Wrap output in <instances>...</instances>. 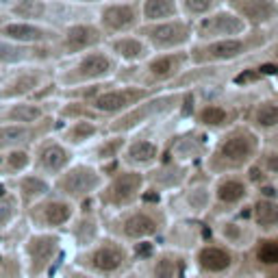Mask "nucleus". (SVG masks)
Masks as SVG:
<instances>
[{
	"label": "nucleus",
	"mask_w": 278,
	"mask_h": 278,
	"mask_svg": "<svg viewBox=\"0 0 278 278\" xmlns=\"http://www.w3.org/2000/svg\"><path fill=\"white\" fill-rule=\"evenodd\" d=\"M52 278H100V276H96L94 272L85 270V267H80V265H76V263H72L68 259L61 267H59V272Z\"/></svg>",
	"instance_id": "09e8293b"
},
{
	"label": "nucleus",
	"mask_w": 278,
	"mask_h": 278,
	"mask_svg": "<svg viewBox=\"0 0 278 278\" xmlns=\"http://www.w3.org/2000/svg\"><path fill=\"white\" fill-rule=\"evenodd\" d=\"M137 250V278H196L191 254L161 244L139 246Z\"/></svg>",
	"instance_id": "f8f14e48"
},
{
	"label": "nucleus",
	"mask_w": 278,
	"mask_h": 278,
	"mask_svg": "<svg viewBox=\"0 0 278 278\" xmlns=\"http://www.w3.org/2000/svg\"><path fill=\"white\" fill-rule=\"evenodd\" d=\"M9 189L18 196V200L22 202L24 211L28 206H33L35 202H39L42 198H46L48 194H52V180L46 176L37 174L35 170H28L24 174H20L18 178L9 180Z\"/></svg>",
	"instance_id": "ea45409f"
},
{
	"label": "nucleus",
	"mask_w": 278,
	"mask_h": 278,
	"mask_svg": "<svg viewBox=\"0 0 278 278\" xmlns=\"http://www.w3.org/2000/svg\"><path fill=\"white\" fill-rule=\"evenodd\" d=\"M104 42H107V37L96 22H74L57 33V39L50 48H52L54 59H70L102 46Z\"/></svg>",
	"instance_id": "5701e85b"
},
{
	"label": "nucleus",
	"mask_w": 278,
	"mask_h": 278,
	"mask_svg": "<svg viewBox=\"0 0 278 278\" xmlns=\"http://www.w3.org/2000/svg\"><path fill=\"white\" fill-rule=\"evenodd\" d=\"M246 104L248 102H241L226 94H202L196 89V98L187 111L185 122L209 135H217L244 122Z\"/></svg>",
	"instance_id": "1a4fd4ad"
},
{
	"label": "nucleus",
	"mask_w": 278,
	"mask_h": 278,
	"mask_svg": "<svg viewBox=\"0 0 278 278\" xmlns=\"http://www.w3.org/2000/svg\"><path fill=\"white\" fill-rule=\"evenodd\" d=\"M256 194V185L248 172H232V174L211 176V215H237L244 213L246 206Z\"/></svg>",
	"instance_id": "2eb2a0df"
},
{
	"label": "nucleus",
	"mask_w": 278,
	"mask_h": 278,
	"mask_svg": "<svg viewBox=\"0 0 278 278\" xmlns=\"http://www.w3.org/2000/svg\"><path fill=\"white\" fill-rule=\"evenodd\" d=\"M76 202H72L65 196L57 194H48L46 198H42L39 202H35L33 206H28L24 211L31 230H46V232H63L68 230V226L72 224V220L78 213Z\"/></svg>",
	"instance_id": "f3484780"
},
{
	"label": "nucleus",
	"mask_w": 278,
	"mask_h": 278,
	"mask_svg": "<svg viewBox=\"0 0 278 278\" xmlns=\"http://www.w3.org/2000/svg\"><path fill=\"white\" fill-rule=\"evenodd\" d=\"M48 278H52V276H48Z\"/></svg>",
	"instance_id": "864d4df0"
},
{
	"label": "nucleus",
	"mask_w": 278,
	"mask_h": 278,
	"mask_svg": "<svg viewBox=\"0 0 278 278\" xmlns=\"http://www.w3.org/2000/svg\"><path fill=\"white\" fill-rule=\"evenodd\" d=\"M28 170H33V148L0 150V180L9 183Z\"/></svg>",
	"instance_id": "79ce46f5"
},
{
	"label": "nucleus",
	"mask_w": 278,
	"mask_h": 278,
	"mask_svg": "<svg viewBox=\"0 0 278 278\" xmlns=\"http://www.w3.org/2000/svg\"><path fill=\"white\" fill-rule=\"evenodd\" d=\"M70 261L85 270L94 272L100 278H126L135 274L137 267V250L120 241L118 237L104 232L96 244L72 252Z\"/></svg>",
	"instance_id": "423d86ee"
},
{
	"label": "nucleus",
	"mask_w": 278,
	"mask_h": 278,
	"mask_svg": "<svg viewBox=\"0 0 278 278\" xmlns=\"http://www.w3.org/2000/svg\"><path fill=\"white\" fill-rule=\"evenodd\" d=\"M228 7L246 20L252 31H263L278 22V0H230Z\"/></svg>",
	"instance_id": "58836bf2"
},
{
	"label": "nucleus",
	"mask_w": 278,
	"mask_h": 278,
	"mask_svg": "<svg viewBox=\"0 0 278 278\" xmlns=\"http://www.w3.org/2000/svg\"><path fill=\"white\" fill-rule=\"evenodd\" d=\"M170 220L172 217L165 202L144 198L128 209L104 215V230L107 235L118 237L124 244L139 248L159 244Z\"/></svg>",
	"instance_id": "f03ea898"
},
{
	"label": "nucleus",
	"mask_w": 278,
	"mask_h": 278,
	"mask_svg": "<svg viewBox=\"0 0 278 278\" xmlns=\"http://www.w3.org/2000/svg\"><path fill=\"white\" fill-rule=\"evenodd\" d=\"M104 46H107L109 52L115 57V61L120 63V68H135V65H141L150 54H152L150 44L141 37L139 31L107 37Z\"/></svg>",
	"instance_id": "72a5a7b5"
},
{
	"label": "nucleus",
	"mask_w": 278,
	"mask_h": 278,
	"mask_svg": "<svg viewBox=\"0 0 278 278\" xmlns=\"http://www.w3.org/2000/svg\"><path fill=\"white\" fill-rule=\"evenodd\" d=\"M78 159V152L59 139L57 133L42 137L33 146V170L37 174L54 180L63 170H68Z\"/></svg>",
	"instance_id": "4be33fe9"
},
{
	"label": "nucleus",
	"mask_w": 278,
	"mask_h": 278,
	"mask_svg": "<svg viewBox=\"0 0 278 278\" xmlns=\"http://www.w3.org/2000/svg\"><path fill=\"white\" fill-rule=\"evenodd\" d=\"M152 128L154 126L128 135L124 152L120 156V165L130 168V170L148 172L163 159L165 156V137H168V135L163 137V135L154 133Z\"/></svg>",
	"instance_id": "412c9836"
},
{
	"label": "nucleus",
	"mask_w": 278,
	"mask_h": 278,
	"mask_svg": "<svg viewBox=\"0 0 278 278\" xmlns=\"http://www.w3.org/2000/svg\"><path fill=\"white\" fill-rule=\"evenodd\" d=\"M246 254L222 244L213 235H209L191 252V265L196 278H235L244 267Z\"/></svg>",
	"instance_id": "4468645a"
},
{
	"label": "nucleus",
	"mask_w": 278,
	"mask_h": 278,
	"mask_svg": "<svg viewBox=\"0 0 278 278\" xmlns=\"http://www.w3.org/2000/svg\"><path fill=\"white\" fill-rule=\"evenodd\" d=\"M198 170L200 168H196V165L183 163V161H176L165 154L152 170L146 172V183H148L146 198L163 202L168 196H172L174 191H178L180 187L189 183Z\"/></svg>",
	"instance_id": "aec40b11"
},
{
	"label": "nucleus",
	"mask_w": 278,
	"mask_h": 278,
	"mask_svg": "<svg viewBox=\"0 0 278 278\" xmlns=\"http://www.w3.org/2000/svg\"><path fill=\"white\" fill-rule=\"evenodd\" d=\"M263 146H265V137L246 122H239L213 135L211 148L202 161L200 170L209 176L248 172L254 165L256 156L261 154Z\"/></svg>",
	"instance_id": "f257e3e1"
},
{
	"label": "nucleus",
	"mask_w": 278,
	"mask_h": 278,
	"mask_svg": "<svg viewBox=\"0 0 278 278\" xmlns=\"http://www.w3.org/2000/svg\"><path fill=\"white\" fill-rule=\"evenodd\" d=\"M104 215L96 206V202H85L78 206V213L65 230V239L70 244V252H78L83 248L96 244L104 235ZM72 256V254H70Z\"/></svg>",
	"instance_id": "bb28decb"
},
{
	"label": "nucleus",
	"mask_w": 278,
	"mask_h": 278,
	"mask_svg": "<svg viewBox=\"0 0 278 278\" xmlns=\"http://www.w3.org/2000/svg\"><path fill=\"white\" fill-rule=\"evenodd\" d=\"M16 20H26V22H44L48 16V2L46 0H13L9 7Z\"/></svg>",
	"instance_id": "a18cd8bd"
},
{
	"label": "nucleus",
	"mask_w": 278,
	"mask_h": 278,
	"mask_svg": "<svg viewBox=\"0 0 278 278\" xmlns=\"http://www.w3.org/2000/svg\"><path fill=\"white\" fill-rule=\"evenodd\" d=\"M248 174L254 180L256 189H263V187H276L278 189V144L276 141H265L261 154L256 156L254 165L248 170Z\"/></svg>",
	"instance_id": "a19ab883"
},
{
	"label": "nucleus",
	"mask_w": 278,
	"mask_h": 278,
	"mask_svg": "<svg viewBox=\"0 0 278 278\" xmlns=\"http://www.w3.org/2000/svg\"><path fill=\"white\" fill-rule=\"evenodd\" d=\"M18 254L22 261L24 278H48L70 259V244L63 232L28 230L20 241Z\"/></svg>",
	"instance_id": "39448f33"
},
{
	"label": "nucleus",
	"mask_w": 278,
	"mask_h": 278,
	"mask_svg": "<svg viewBox=\"0 0 278 278\" xmlns=\"http://www.w3.org/2000/svg\"><path fill=\"white\" fill-rule=\"evenodd\" d=\"M252 31L246 24V20L230 7H220L217 11L209 16L200 18L194 22V37L196 42H213V39H224V37H237ZM194 42V44H196Z\"/></svg>",
	"instance_id": "cd10ccee"
},
{
	"label": "nucleus",
	"mask_w": 278,
	"mask_h": 278,
	"mask_svg": "<svg viewBox=\"0 0 278 278\" xmlns=\"http://www.w3.org/2000/svg\"><path fill=\"white\" fill-rule=\"evenodd\" d=\"M244 213L252 222L259 237L278 235V189L276 187L256 189L254 198L250 200Z\"/></svg>",
	"instance_id": "7c9ffc66"
},
{
	"label": "nucleus",
	"mask_w": 278,
	"mask_h": 278,
	"mask_svg": "<svg viewBox=\"0 0 278 278\" xmlns=\"http://www.w3.org/2000/svg\"><path fill=\"white\" fill-rule=\"evenodd\" d=\"M150 94H154V92L148 87H141V85L130 83V80L115 78L104 85V87L89 100V104H92L94 111L100 118L109 122V120L118 118V115H124L126 111H130L135 104L146 100Z\"/></svg>",
	"instance_id": "a211bd4d"
},
{
	"label": "nucleus",
	"mask_w": 278,
	"mask_h": 278,
	"mask_svg": "<svg viewBox=\"0 0 278 278\" xmlns=\"http://www.w3.org/2000/svg\"><path fill=\"white\" fill-rule=\"evenodd\" d=\"M54 65L35 61L7 68L0 80V102L26 98H54Z\"/></svg>",
	"instance_id": "6e6552de"
},
{
	"label": "nucleus",
	"mask_w": 278,
	"mask_h": 278,
	"mask_svg": "<svg viewBox=\"0 0 278 278\" xmlns=\"http://www.w3.org/2000/svg\"><path fill=\"white\" fill-rule=\"evenodd\" d=\"M0 4H4V7H11V4H13V0H0Z\"/></svg>",
	"instance_id": "3c124183"
},
{
	"label": "nucleus",
	"mask_w": 278,
	"mask_h": 278,
	"mask_svg": "<svg viewBox=\"0 0 278 278\" xmlns=\"http://www.w3.org/2000/svg\"><path fill=\"white\" fill-rule=\"evenodd\" d=\"M141 7V20L144 24L148 22H163L180 16L178 0H139Z\"/></svg>",
	"instance_id": "c03bdc74"
},
{
	"label": "nucleus",
	"mask_w": 278,
	"mask_h": 278,
	"mask_svg": "<svg viewBox=\"0 0 278 278\" xmlns=\"http://www.w3.org/2000/svg\"><path fill=\"white\" fill-rule=\"evenodd\" d=\"M170 211V217H194V220H209L213 196H211V176L198 170L194 178L178 191L163 200Z\"/></svg>",
	"instance_id": "dca6fc26"
},
{
	"label": "nucleus",
	"mask_w": 278,
	"mask_h": 278,
	"mask_svg": "<svg viewBox=\"0 0 278 278\" xmlns=\"http://www.w3.org/2000/svg\"><path fill=\"white\" fill-rule=\"evenodd\" d=\"M211 141H213V135L187 124L180 130L165 137V154L176 161H183V163L200 168L211 148Z\"/></svg>",
	"instance_id": "b1692460"
},
{
	"label": "nucleus",
	"mask_w": 278,
	"mask_h": 278,
	"mask_svg": "<svg viewBox=\"0 0 278 278\" xmlns=\"http://www.w3.org/2000/svg\"><path fill=\"white\" fill-rule=\"evenodd\" d=\"M61 120L57 115L46 118L37 124H11L2 122L0 124V150L9 148H33L42 137L50 133H57Z\"/></svg>",
	"instance_id": "c756f323"
},
{
	"label": "nucleus",
	"mask_w": 278,
	"mask_h": 278,
	"mask_svg": "<svg viewBox=\"0 0 278 278\" xmlns=\"http://www.w3.org/2000/svg\"><path fill=\"white\" fill-rule=\"evenodd\" d=\"M209 228L215 239H220L222 244L230 246L232 250L241 252V254H248L259 239V232L254 230L246 213L209 217Z\"/></svg>",
	"instance_id": "393cba45"
},
{
	"label": "nucleus",
	"mask_w": 278,
	"mask_h": 278,
	"mask_svg": "<svg viewBox=\"0 0 278 278\" xmlns=\"http://www.w3.org/2000/svg\"><path fill=\"white\" fill-rule=\"evenodd\" d=\"M78 2H85V4H96V2H102V0H78Z\"/></svg>",
	"instance_id": "8fccbe9b"
},
{
	"label": "nucleus",
	"mask_w": 278,
	"mask_h": 278,
	"mask_svg": "<svg viewBox=\"0 0 278 278\" xmlns=\"http://www.w3.org/2000/svg\"><path fill=\"white\" fill-rule=\"evenodd\" d=\"M0 278H24L18 250L0 248Z\"/></svg>",
	"instance_id": "de8ad7c7"
},
{
	"label": "nucleus",
	"mask_w": 278,
	"mask_h": 278,
	"mask_svg": "<svg viewBox=\"0 0 278 278\" xmlns=\"http://www.w3.org/2000/svg\"><path fill=\"white\" fill-rule=\"evenodd\" d=\"M196 98V89H161V92L150 94L146 100L135 104L124 115L109 120L107 130L111 133L133 135L137 130L150 128L156 124H165L170 120L183 115V111H189L191 102ZM187 118V113H185Z\"/></svg>",
	"instance_id": "7ed1b4c3"
},
{
	"label": "nucleus",
	"mask_w": 278,
	"mask_h": 278,
	"mask_svg": "<svg viewBox=\"0 0 278 278\" xmlns=\"http://www.w3.org/2000/svg\"><path fill=\"white\" fill-rule=\"evenodd\" d=\"M146 189H148L146 172L130 170L124 165H113V170H109L107 183L98 191L94 202L102 211V215L118 213V211L128 209V206L144 200Z\"/></svg>",
	"instance_id": "9b49d317"
},
{
	"label": "nucleus",
	"mask_w": 278,
	"mask_h": 278,
	"mask_svg": "<svg viewBox=\"0 0 278 278\" xmlns=\"http://www.w3.org/2000/svg\"><path fill=\"white\" fill-rule=\"evenodd\" d=\"M244 265L259 278H278V235L259 237L246 254Z\"/></svg>",
	"instance_id": "4c0bfd02"
},
{
	"label": "nucleus",
	"mask_w": 278,
	"mask_h": 278,
	"mask_svg": "<svg viewBox=\"0 0 278 278\" xmlns=\"http://www.w3.org/2000/svg\"><path fill=\"white\" fill-rule=\"evenodd\" d=\"M4 72H7V65H0V80H2V76H4Z\"/></svg>",
	"instance_id": "603ef678"
},
{
	"label": "nucleus",
	"mask_w": 278,
	"mask_h": 278,
	"mask_svg": "<svg viewBox=\"0 0 278 278\" xmlns=\"http://www.w3.org/2000/svg\"><path fill=\"white\" fill-rule=\"evenodd\" d=\"M52 26L44 22H26V20H4L0 24V39H7L22 46H52L57 39Z\"/></svg>",
	"instance_id": "473e14b6"
},
{
	"label": "nucleus",
	"mask_w": 278,
	"mask_h": 278,
	"mask_svg": "<svg viewBox=\"0 0 278 278\" xmlns=\"http://www.w3.org/2000/svg\"><path fill=\"white\" fill-rule=\"evenodd\" d=\"M244 122L265 139L278 135V96H259L254 100H248Z\"/></svg>",
	"instance_id": "c9c22d12"
},
{
	"label": "nucleus",
	"mask_w": 278,
	"mask_h": 278,
	"mask_svg": "<svg viewBox=\"0 0 278 278\" xmlns=\"http://www.w3.org/2000/svg\"><path fill=\"white\" fill-rule=\"evenodd\" d=\"M126 141H128V135L107 130V133H102L96 141H92L87 148L80 150L78 156L89 161V163L98 165V168L109 170L111 165H120V156L124 152Z\"/></svg>",
	"instance_id": "f704fd0d"
},
{
	"label": "nucleus",
	"mask_w": 278,
	"mask_h": 278,
	"mask_svg": "<svg viewBox=\"0 0 278 278\" xmlns=\"http://www.w3.org/2000/svg\"><path fill=\"white\" fill-rule=\"evenodd\" d=\"M107 176L109 170L98 168V165L78 156L68 170H63L52 180V191L65 196L76 204H85V202H92L98 196V191L107 183Z\"/></svg>",
	"instance_id": "ddd939ff"
},
{
	"label": "nucleus",
	"mask_w": 278,
	"mask_h": 278,
	"mask_svg": "<svg viewBox=\"0 0 278 278\" xmlns=\"http://www.w3.org/2000/svg\"><path fill=\"white\" fill-rule=\"evenodd\" d=\"M102 133H107V122L104 120H94V118H83V120H70V122H61L57 135L59 139L65 141L70 148L80 152L87 148L92 141H96Z\"/></svg>",
	"instance_id": "e433bc0d"
},
{
	"label": "nucleus",
	"mask_w": 278,
	"mask_h": 278,
	"mask_svg": "<svg viewBox=\"0 0 278 278\" xmlns=\"http://www.w3.org/2000/svg\"><path fill=\"white\" fill-rule=\"evenodd\" d=\"M209 235H211L209 220L172 217L159 244L168 246V248H176V250H183V252H189L191 254Z\"/></svg>",
	"instance_id": "c85d7f7f"
},
{
	"label": "nucleus",
	"mask_w": 278,
	"mask_h": 278,
	"mask_svg": "<svg viewBox=\"0 0 278 278\" xmlns=\"http://www.w3.org/2000/svg\"><path fill=\"white\" fill-rule=\"evenodd\" d=\"M120 74V63L109 52V48L98 46L76 57L61 59L54 63V85L57 89L85 87V85H100L115 80Z\"/></svg>",
	"instance_id": "20e7f679"
},
{
	"label": "nucleus",
	"mask_w": 278,
	"mask_h": 278,
	"mask_svg": "<svg viewBox=\"0 0 278 278\" xmlns=\"http://www.w3.org/2000/svg\"><path fill=\"white\" fill-rule=\"evenodd\" d=\"M139 35L150 44L152 52H176L194 46V22L178 16L163 22H148L139 26Z\"/></svg>",
	"instance_id": "6ab92c4d"
},
{
	"label": "nucleus",
	"mask_w": 278,
	"mask_h": 278,
	"mask_svg": "<svg viewBox=\"0 0 278 278\" xmlns=\"http://www.w3.org/2000/svg\"><path fill=\"white\" fill-rule=\"evenodd\" d=\"M57 111V98H26L0 102V124H37L52 118Z\"/></svg>",
	"instance_id": "2f4dec72"
},
{
	"label": "nucleus",
	"mask_w": 278,
	"mask_h": 278,
	"mask_svg": "<svg viewBox=\"0 0 278 278\" xmlns=\"http://www.w3.org/2000/svg\"><path fill=\"white\" fill-rule=\"evenodd\" d=\"M270 35L265 31H248L237 37L213 39V42H196L189 48L191 65H213V68H228L246 59L248 54L259 52L267 46Z\"/></svg>",
	"instance_id": "9d476101"
},
{
	"label": "nucleus",
	"mask_w": 278,
	"mask_h": 278,
	"mask_svg": "<svg viewBox=\"0 0 278 278\" xmlns=\"http://www.w3.org/2000/svg\"><path fill=\"white\" fill-rule=\"evenodd\" d=\"M191 68L189 50H176V52H152L141 65L135 68H120L118 78L130 80L152 92L170 89L187 70Z\"/></svg>",
	"instance_id": "0eeeda50"
},
{
	"label": "nucleus",
	"mask_w": 278,
	"mask_h": 278,
	"mask_svg": "<svg viewBox=\"0 0 278 278\" xmlns=\"http://www.w3.org/2000/svg\"><path fill=\"white\" fill-rule=\"evenodd\" d=\"M96 24L104 33V37L135 33L144 24V20H141V7L135 0H109L100 9L98 22Z\"/></svg>",
	"instance_id": "a878e982"
},
{
	"label": "nucleus",
	"mask_w": 278,
	"mask_h": 278,
	"mask_svg": "<svg viewBox=\"0 0 278 278\" xmlns=\"http://www.w3.org/2000/svg\"><path fill=\"white\" fill-rule=\"evenodd\" d=\"M222 0H178L180 16L187 18L189 22H198L200 18L209 16L222 7Z\"/></svg>",
	"instance_id": "49530a36"
},
{
	"label": "nucleus",
	"mask_w": 278,
	"mask_h": 278,
	"mask_svg": "<svg viewBox=\"0 0 278 278\" xmlns=\"http://www.w3.org/2000/svg\"><path fill=\"white\" fill-rule=\"evenodd\" d=\"M24 217V206L18 196L9 189L4 180H0V235L9 232Z\"/></svg>",
	"instance_id": "37998d69"
}]
</instances>
